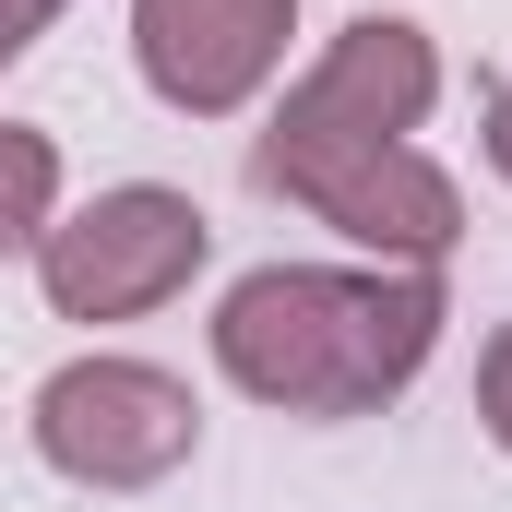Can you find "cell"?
I'll return each instance as SVG.
<instances>
[{
  "mask_svg": "<svg viewBox=\"0 0 512 512\" xmlns=\"http://www.w3.org/2000/svg\"><path fill=\"white\" fill-rule=\"evenodd\" d=\"M441 298L429 286H358V274H251L215 322V358L298 417H358L429 358Z\"/></svg>",
  "mask_w": 512,
  "mask_h": 512,
  "instance_id": "obj_1",
  "label": "cell"
},
{
  "mask_svg": "<svg viewBox=\"0 0 512 512\" xmlns=\"http://www.w3.org/2000/svg\"><path fill=\"white\" fill-rule=\"evenodd\" d=\"M36 441L60 477H96V489H143L191 453V393L167 370H131V358H84L36 393Z\"/></svg>",
  "mask_w": 512,
  "mask_h": 512,
  "instance_id": "obj_2",
  "label": "cell"
},
{
  "mask_svg": "<svg viewBox=\"0 0 512 512\" xmlns=\"http://www.w3.org/2000/svg\"><path fill=\"white\" fill-rule=\"evenodd\" d=\"M191 262H203V215H191L179 191H108L84 227L48 239V298H60L72 322H120L143 298H167Z\"/></svg>",
  "mask_w": 512,
  "mask_h": 512,
  "instance_id": "obj_3",
  "label": "cell"
},
{
  "mask_svg": "<svg viewBox=\"0 0 512 512\" xmlns=\"http://www.w3.org/2000/svg\"><path fill=\"white\" fill-rule=\"evenodd\" d=\"M286 36V0H143V72L179 108H239Z\"/></svg>",
  "mask_w": 512,
  "mask_h": 512,
  "instance_id": "obj_4",
  "label": "cell"
},
{
  "mask_svg": "<svg viewBox=\"0 0 512 512\" xmlns=\"http://www.w3.org/2000/svg\"><path fill=\"white\" fill-rule=\"evenodd\" d=\"M48 179H60V167H48V143H36V131H0V251H24V239H36Z\"/></svg>",
  "mask_w": 512,
  "mask_h": 512,
  "instance_id": "obj_5",
  "label": "cell"
},
{
  "mask_svg": "<svg viewBox=\"0 0 512 512\" xmlns=\"http://www.w3.org/2000/svg\"><path fill=\"white\" fill-rule=\"evenodd\" d=\"M489 429H501V453H512V334L489 346Z\"/></svg>",
  "mask_w": 512,
  "mask_h": 512,
  "instance_id": "obj_6",
  "label": "cell"
},
{
  "mask_svg": "<svg viewBox=\"0 0 512 512\" xmlns=\"http://www.w3.org/2000/svg\"><path fill=\"white\" fill-rule=\"evenodd\" d=\"M489 155L512 167V84H501V120H489Z\"/></svg>",
  "mask_w": 512,
  "mask_h": 512,
  "instance_id": "obj_7",
  "label": "cell"
}]
</instances>
